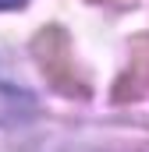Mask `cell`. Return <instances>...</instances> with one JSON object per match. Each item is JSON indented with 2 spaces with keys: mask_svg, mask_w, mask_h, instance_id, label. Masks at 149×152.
<instances>
[{
  "mask_svg": "<svg viewBox=\"0 0 149 152\" xmlns=\"http://www.w3.org/2000/svg\"><path fill=\"white\" fill-rule=\"evenodd\" d=\"M32 57H36L39 71L46 75V81L60 92V96H78V99H85L89 96V81L82 78L78 71V64H74V50H71V39L64 28H57V25H50V28H43L36 39H32Z\"/></svg>",
  "mask_w": 149,
  "mask_h": 152,
  "instance_id": "cell-1",
  "label": "cell"
},
{
  "mask_svg": "<svg viewBox=\"0 0 149 152\" xmlns=\"http://www.w3.org/2000/svg\"><path fill=\"white\" fill-rule=\"evenodd\" d=\"M25 0H0V11H11V7H21Z\"/></svg>",
  "mask_w": 149,
  "mask_h": 152,
  "instance_id": "cell-3",
  "label": "cell"
},
{
  "mask_svg": "<svg viewBox=\"0 0 149 152\" xmlns=\"http://www.w3.org/2000/svg\"><path fill=\"white\" fill-rule=\"evenodd\" d=\"M146 88H149V36H142L131 46V71L121 78L117 99H139Z\"/></svg>",
  "mask_w": 149,
  "mask_h": 152,
  "instance_id": "cell-2",
  "label": "cell"
}]
</instances>
